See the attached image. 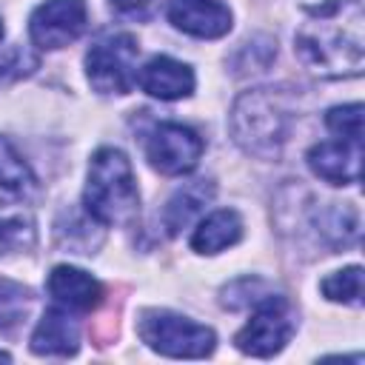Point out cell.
Segmentation results:
<instances>
[{"label": "cell", "instance_id": "cell-12", "mask_svg": "<svg viewBox=\"0 0 365 365\" xmlns=\"http://www.w3.org/2000/svg\"><path fill=\"white\" fill-rule=\"evenodd\" d=\"M77 348H80V325L74 314L60 305H51L40 317L31 334V351L37 356H71L77 354Z\"/></svg>", "mask_w": 365, "mask_h": 365}, {"label": "cell", "instance_id": "cell-3", "mask_svg": "<svg viewBox=\"0 0 365 365\" xmlns=\"http://www.w3.org/2000/svg\"><path fill=\"white\" fill-rule=\"evenodd\" d=\"M231 134L242 151L274 160L288 137V111L279 97L268 88L245 91L231 111Z\"/></svg>", "mask_w": 365, "mask_h": 365}, {"label": "cell", "instance_id": "cell-6", "mask_svg": "<svg viewBox=\"0 0 365 365\" xmlns=\"http://www.w3.org/2000/svg\"><path fill=\"white\" fill-rule=\"evenodd\" d=\"M294 331H297V319H294L291 302L279 294H262L254 302L251 319L237 331L234 342L242 354L265 359L279 354L294 336Z\"/></svg>", "mask_w": 365, "mask_h": 365}, {"label": "cell", "instance_id": "cell-21", "mask_svg": "<svg viewBox=\"0 0 365 365\" xmlns=\"http://www.w3.org/2000/svg\"><path fill=\"white\" fill-rule=\"evenodd\" d=\"M34 240V228H31V220L17 214V217H0V242L3 245H31Z\"/></svg>", "mask_w": 365, "mask_h": 365}, {"label": "cell", "instance_id": "cell-8", "mask_svg": "<svg viewBox=\"0 0 365 365\" xmlns=\"http://www.w3.org/2000/svg\"><path fill=\"white\" fill-rule=\"evenodd\" d=\"M88 23L83 0H46L29 17V34L37 48H63L74 43Z\"/></svg>", "mask_w": 365, "mask_h": 365}, {"label": "cell", "instance_id": "cell-14", "mask_svg": "<svg viewBox=\"0 0 365 365\" xmlns=\"http://www.w3.org/2000/svg\"><path fill=\"white\" fill-rule=\"evenodd\" d=\"M242 237V217L234 208H220L200 220L191 234V248L197 254H220L222 248L240 242Z\"/></svg>", "mask_w": 365, "mask_h": 365}, {"label": "cell", "instance_id": "cell-2", "mask_svg": "<svg viewBox=\"0 0 365 365\" xmlns=\"http://www.w3.org/2000/svg\"><path fill=\"white\" fill-rule=\"evenodd\" d=\"M86 214L111 228H125L137 222L140 214V194L131 160L120 148H100L88 163V180L83 191Z\"/></svg>", "mask_w": 365, "mask_h": 365}, {"label": "cell", "instance_id": "cell-5", "mask_svg": "<svg viewBox=\"0 0 365 365\" xmlns=\"http://www.w3.org/2000/svg\"><path fill=\"white\" fill-rule=\"evenodd\" d=\"M137 37L117 31L91 43L86 51V77L100 94H128L137 83Z\"/></svg>", "mask_w": 365, "mask_h": 365}, {"label": "cell", "instance_id": "cell-15", "mask_svg": "<svg viewBox=\"0 0 365 365\" xmlns=\"http://www.w3.org/2000/svg\"><path fill=\"white\" fill-rule=\"evenodd\" d=\"M211 197H214V182L208 180H194L177 188L163 208V228L168 231V237H177L180 228H185Z\"/></svg>", "mask_w": 365, "mask_h": 365}, {"label": "cell", "instance_id": "cell-18", "mask_svg": "<svg viewBox=\"0 0 365 365\" xmlns=\"http://www.w3.org/2000/svg\"><path fill=\"white\" fill-rule=\"evenodd\" d=\"M319 288L331 302L362 305V268L359 265H348L342 271H334L331 277L322 279Z\"/></svg>", "mask_w": 365, "mask_h": 365}, {"label": "cell", "instance_id": "cell-24", "mask_svg": "<svg viewBox=\"0 0 365 365\" xmlns=\"http://www.w3.org/2000/svg\"><path fill=\"white\" fill-rule=\"evenodd\" d=\"M0 40H3V20H0Z\"/></svg>", "mask_w": 365, "mask_h": 365}, {"label": "cell", "instance_id": "cell-16", "mask_svg": "<svg viewBox=\"0 0 365 365\" xmlns=\"http://www.w3.org/2000/svg\"><path fill=\"white\" fill-rule=\"evenodd\" d=\"M0 191L14 197H29L37 191V180L29 163L14 151V145L6 137H0Z\"/></svg>", "mask_w": 365, "mask_h": 365}, {"label": "cell", "instance_id": "cell-7", "mask_svg": "<svg viewBox=\"0 0 365 365\" xmlns=\"http://www.w3.org/2000/svg\"><path fill=\"white\" fill-rule=\"evenodd\" d=\"M202 137L182 123H157L145 140V157L154 171L177 177L197 168L202 157Z\"/></svg>", "mask_w": 365, "mask_h": 365}, {"label": "cell", "instance_id": "cell-20", "mask_svg": "<svg viewBox=\"0 0 365 365\" xmlns=\"http://www.w3.org/2000/svg\"><path fill=\"white\" fill-rule=\"evenodd\" d=\"M37 66H40L37 54H31L23 46H11L9 51L0 54V86H9V83H17L20 77H29Z\"/></svg>", "mask_w": 365, "mask_h": 365}, {"label": "cell", "instance_id": "cell-11", "mask_svg": "<svg viewBox=\"0 0 365 365\" xmlns=\"http://www.w3.org/2000/svg\"><path fill=\"white\" fill-rule=\"evenodd\" d=\"M168 20L174 29L200 40H217L231 31V11L220 0H171Z\"/></svg>", "mask_w": 365, "mask_h": 365}, {"label": "cell", "instance_id": "cell-9", "mask_svg": "<svg viewBox=\"0 0 365 365\" xmlns=\"http://www.w3.org/2000/svg\"><path fill=\"white\" fill-rule=\"evenodd\" d=\"M308 168L331 182V185H354L359 182V165H362V143L356 140H325L311 145L308 151Z\"/></svg>", "mask_w": 365, "mask_h": 365}, {"label": "cell", "instance_id": "cell-4", "mask_svg": "<svg viewBox=\"0 0 365 365\" xmlns=\"http://www.w3.org/2000/svg\"><path fill=\"white\" fill-rule=\"evenodd\" d=\"M137 334L151 351L174 359H202L217 345L211 328L171 311H145L137 322Z\"/></svg>", "mask_w": 365, "mask_h": 365}, {"label": "cell", "instance_id": "cell-17", "mask_svg": "<svg viewBox=\"0 0 365 365\" xmlns=\"http://www.w3.org/2000/svg\"><path fill=\"white\" fill-rule=\"evenodd\" d=\"M31 308V291L14 279L0 277V334L17 328Z\"/></svg>", "mask_w": 365, "mask_h": 365}, {"label": "cell", "instance_id": "cell-13", "mask_svg": "<svg viewBox=\"0 0 365 365\" xmlns=\"http://www.w3.org/2000/svg\"><path fill=\"white\" fill-rule=\"evenodd\" d=\"M137 83L145 94L157 100H180L194 91V71L180 60L160 54V57H151L140 68Z\"/></svg>", "mask_w": 365, "mask_h": 365}, {"label": "cell", "instance_id": "cell-23", "mask_svg": "<svg viewBox=\"0 0 365 365\" xmlns=\"http://www.w3.org/2000/svg\"><path fill=\"white\" fill-rule=\"evenodd\" d=\"M9 359H11V356H9L6 351H0V362H9Z\"/></svg>", "mask_w": 365, "mask_h": 365}, {"label": "cell", "instance_id": "cell-10", "mask_svg": "<svg viewBox=\"0 0 365 365\" xmlns=\"http://www.w3.org/2000/svg\"><path fill=\"white\" fill-rule=\"evenodd\" d=\"M46 291L54 305L71 314H88L103 299V285L88 271L74 265H54L46 279Z\"/></svg>", "mask_w": 365, "mask_h": 365}, {"label": "cell", "instance_id": "cell-19", "mask_svg": "<svg viewBox=\"0 0 365 365\" xmlns=\"http://www.w3.org/2000/svg\"><path fill=\"white\" fill-rule=\"evenodd\" d=\"M325 125L339 140H356V143H362V106L359 103H351V106L331 108L325 114Z\"/></svg>", "mask_w": 365, "mask_h": 365}, {"label": "cell", "instance_id": "cell-22", "mask_svg": "<svg viewBox=\"0 0 365 365\" xmlns=\"http://www.w3.org/2000/svg\"><path fill=\"white\" fill-rule=\"evenodd\" d=\"M111 6L117 11H125V14H134V11H143L151 6V0H111Z\"/></svg>", "mask_w": 365, "mask_h": 365}, {"label": "cell", "instance_id": "cell-1", "mask_svg": "<svg viewBox=\"0 0 365 365\" xmlns=\"http://www.w3.org/2000/svg\"><path fill=\"white\" fill-rule=\"evenodd\" d=\"M297 54L302 63L325 77H356L362 71V0H328L308 9L297 31Z\"/></svg>", "mask_w": 365, "mask_h": 365}]
</instances>
